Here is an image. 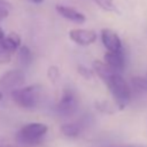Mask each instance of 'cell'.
<instances>
[{
  "instance_id": "obj_12",
  "label": "cell",
  "mask_w": 147,
  "mask_h": 147,
  "mask_svg": "<svg viewBox=\"0 0 147 147\" xmlns=\"http://www.w3.org/2000/svg\"><path fill=\"white\" fill-rule=\"evenodd\" d=\"M93 69H94L95 74H96L103 82H106L113 74H116V72L113 71L105 62H102V61H100V60L93 61Z\"/></svg>"
},
{
  "instance_id": "obj_1",
  "label": "cell",
  "mask_w": 147,
  "mask_h": 147,
  "mask_svg": "<svg viewBox=\"0 0 147 147\" xmlns=\"http://www.w3.org/2000/svg\"><path fill=\"white\" fill-rule=\"evenodd\" d=\"M48 127L44 123L32 122L22 126L15 136V142L21 147H33L39 145L46 136Z\"/></svg>"
},
{
  "instance_id": "obj_5",
  "label": "cell",
  "mask_w": 147,
  "mask_h": 147,
  "mask_svg": "<svg viewBox=\"0 0 147 147\" xmlns=\"http://www.w3.org/2000/svg\"><path fill=\"white\" fill-rule=\"evenodd\" d=\"M22 46L21 38L17 33L10 32L0 41V64L9 63L13 55Z\"/></svg>"
},
{
  "instance_id": "obj_4",
  "label": "cell",
  "mask_w": 147,
  "mask_h": 147,
  "mask_svg": "<svg viewBox=\"0 0 147 147\" xmlns=\"http://www.w3.org/2000/svg\"><path fill=\"white\" fill-rule=\"evenodd\" d=\"M78 106H79V101L76 92L71 88H64L55 109L60 116L69 117L72 116L78 110Z\"/></svg>"
},
{
  "instance_id": "obj_22",
  "label": "cell",
  "mask_w": 147,
  "mask_h": 147,
  "mask_svg": "<svg viewBox=\"0 0 147 147\" xmlns=\"http://www.w3.org/2000/svg\"><path fill=\"white\" fill-rule=\"evenodd\" d=\"M30 2H33V3H42L44 0H29Z\"/></svg>"
},
{
  "instance_id": "obj_9",
  "label": "cell",
  "mask_w": 147,
  "mask_h": 147,
  "mask_svg": "<svg viewBox=\"0 0 147 147\" xmlns=\"http://www.w3.org/2000/svg\"><path fill=\"white\" fill-rule=\"evenodd\" d=\"M105 63L116 74H119L125 68V55L123 49L118 52H107L105 54Z\"/></svg>"
},
{
  "instance_id": "obj_3",
  "label": "cell",
  "mask_w": 147,
  "mask_h": 147,
  "mask_svg": "<svg viewBox=\"0 0 147 147\" xmlns=\"http://www.w3.org/2000/svg\"><path fill=\"white\" fill-rule=\"evenodd\" d=\"M41 92V86L38 84H33L11 91L10 96L17 106L24 109H33L40 102Z\"/></svg>"
},
{
  "instance_id": "obj_11",
  "label": "cell",
  "mask_w": 147,
  "mask_h": 147,
  "mask_svg": "<svg viewBox=\"0 0 147 147\" xmlns=\"http://www.w3.org/2000/svg\"><path fill=\"white\" fill-rule=\"evenodd\" d=\"M85 127V121L69 122L61 125V132L68 138H77Z\"/></svg>"
},
{
  "instance_id": "obj_19",
  "label": "cell",
  "mask_w": 147,
  "mask_h": 147,
  "mask_svg": "<svg viewBox=\"0 0 147 147\" xmlns=\"http://www.w3.org/2000/svg\"><path fill=\"white\" fill-rule=\"evenodd\" d=\"M0 147H21L20 145H17L15 141H10L9 139L0 136Z\"/></svg>"
},
{
  "instance_id": "obj_10",
  "label": "cell",
  "mask_w": 147,
  "mask_h": 147,
  "mask_svg": "<svg viewBox=\"0 0 147 147\" xmlns=\"http://www.w3.org/2000/svg\"><path fill=\"white\" fill-rule=\"evenodd\" d=\"M55 9L62 17H64L65 20H68L72 23L82 24L86 21L85 15L83 13H80L79 10H77L76 8H74V7L65 6V5H56Z\"/></svg>"
},
{
  "instance_id": "obj_8",
  "label": "cell",
  "mask_w": 147,
  "mask_h": 147,
  "mask_svg": "<svg viewBox=\"0 0 147 147\" xmlns=\"http://www.w3.org/2000/svg\"><path fill=\"white\" fill-rule=\"evenodd\" d=\"M101 40L107 52H118L122 51V41L116 32L110 29L101 30Z\"/></svg>"
},
{
  "instance_id": "obj_16",
  "label": "cell",
  "mask_w": 147,
  "mask_h": 147,
  "mask_svg": "<svg viewBox=\"0 0 147 147\" xmlns=\"http://www.w3.org/2000/svg\"><path fill=\"white\" fill-rule=\"evenodd\" d=\"M95 108L101 113H106V114H113L114 113L113 106L107 101H96L95 102Z\"/></svg>"
},
{
  "instance_id": "obj_21",
  "label": "cell",
  "mask_w": 147,
  "mask_h": 147,
  "mask_svg": "<svg viewBox=\"0 0 147 147\" xmlns=\"http://www.w3.org/2000/svg\"><path fill=\"white\" fill-rule=\"evenodd\" d=\"M78 71H79V74L83 76V77H85V78H91L93 75H92V71L90 70V69H87V68H85V67H78Z\"/></svg>"
},
{
  "instance_id": "obj_13",
  "label": "cell",
  "mask_w": 147,
  "mask_h": 147,
  "mask_svg": "<svg viewBox=\"0 0 147 147\" xmlns=\"http://www.w3.org/2000/svg\"><path fill=\"white\" fill-rule=\"evenodd\" d=\"M32 52L26 45H22L17 51V60L22 64V67H29L32 62Z\"/></svg>"
},
{
  "instance_id": "obj_23",
  "label": "cell",
  "mask_w": 147,
  "mask_h": 147,
  "mask_svg": "<svg viewBox=\"0 0 147 147\" xmlns=\"http://www.w3.org/2000/svg\"><path fill=\"white\" fill-rule=\"evenodd\" d=\"M2 98H3V94H2V91L0 90V100H2Z\"/></svg>"
},
{
  "instance_id": "obj_15",
  "label": "cell",
  "mask_w": 147,
  "mask_h": 147,
  "mask_svg": "<svg viewBox=\"0 0 147 147\" xmlns=\"http://www.w3.org/2000/svg\"><path fill=\"white\" fill-rule=\"evenodd\" d=\"M60 69H59V67H56V65H49L48 67V69H47V77H48V79L53 83V84H55V83H57L59 82V79H60Z\"/></svg>"
},
{
  "instance_id": "obj_20",
  "label": "cell",
  "mask_w": 147,
  "mask_h": 147,
  "mask_svg": "<svg viewBox=\"0 0 147 147\" xmlns=\"http://www.w3.org/2000/svg\"><path fill=\"white\" fill-rule=\"evenodd\" d=\"M103 147H147L146 145H136V144H113Z\"/></svg>"
},
{
  "instance_id": "obj_17",
  "label": "cell",
  "mask_w": 147,
  "mask_h": 147,
  "mask_svg": "<svg viewBox=\"0 0 147 147\" xmlns=\"http://www.w3.org/2000/svg\"><path fill=\"white\" fill-rule=\"evenodd\" d=\"M95 3L103 10H107V11H110V10H114L115 9V6H114V0H94Z\"/></svg>"
},
{
  "instance_id": "obj_14",
  "label": "cell",
  "mask_w": 147,
  "mask_h": 147,
  "mask_svg": "<svg viewBox=\"0 0 147 147\" xmlns=\"http://www.w3.org/2000/svg\"><path fill=\"white\" fill-rule=\"evenodd\" d=\"M132 86L136 91L139 92H147V77H140L136 76L131 79Z\"/></svg>"
},
{
  "instance_id": "obj_2",
  "label": "cell",
  "mask_w": 147,
  "mask_h": 147,
  "mask_svg": "<svg viewBox=\"0 0 147 147\" xmlns=\"http://www.w3.org/2000/svg\"><path fill=\"white\" fill-rule=\"evenodd\" d=\"M115 103L119 109H124L131 100V88L126 80L119 74H113L106 82Z\"/></svg>"
},
{
  "instance_id": "obj_6",
  "label": "cell",
  "mask_w": 147,
  "mask_h": 147,
  "mask_svg": "<svg viewBox=\"0 0 147 147\" xmlns=\"http://www.w3.org/2000/svg\"><path fill=\"white\" fill-rule=\"evenodd\" d=\"M25 82V75L22 70L11 69L7 70L0 76V88L2 90H17L20 88Z\"/></svg>"
},
{
  "instance_id": "obj_18",
  "label": "cell",
  "mask_w": 147,
  "mask_h": 147,
  "mask_svg": "<svg viewBox=\"0 0 147 147\" xmlns=\"http://www.w3.org/2000/svg\"><path fill=\"white\" fill-rule=\"evenodd\" d=\"M9 9H10V3L6 0H0V21L8 16Z\"/></svg>"
},
{
  "instance_id": "obj_7",
  "label": "cell",
  "mask_w": 147,
  "mask_h": 147,
  "mask_svg": "<svg viewBox=\"0 0 147 147\" xmlns=\"http://www.w3.org/2000/svg\"><path fill=\"white\" fill-rule=\"evenodd\" d=\"M69 38L79 46H88L96 40V32L90 29H72L69 31Z\"/></svg>"
}]
</instances>
